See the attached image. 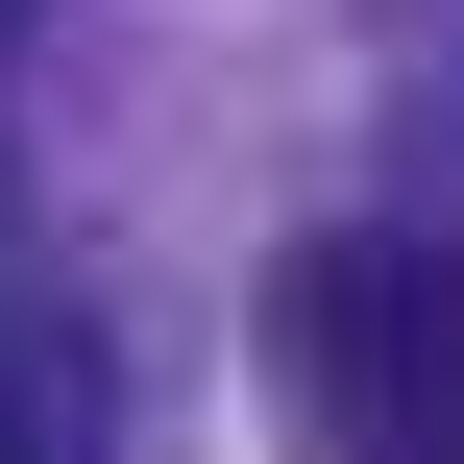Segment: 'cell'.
<instances>
[{
	"label": "cell",
	"instance_id": "7a4b0ae2",
	"mask_svg": "<svg viewBox=\"0 0 464 464\" xmlns=\"http://www.w3.org/2000/svg\"><path fill=\"white\" fill-rule=\"evenodd\" d=\"M0 464H98V318L24 269V220H0Z\"/></svg>",
	"mask_w": 464,
	"mask_h": 464
},
{
	"label": "cell",
	"instance_id": "6da1fadb",
	"mask_svg": "<svg viewBox=\"0 0 464 464\" xmlns=\"http://www.w3.org/2000/svg\"><path fill=\"white\" fill-rule=\"evenodd\" d=\"M294 367H318V416L367 464H464V245L343 220V245L294 269Z\"/></svg>",
	"mask_w": 464,
	"mask_h": 464
},
{
	"label": "cell",
	"instance_id": "3957f363",
	"mask_svg": "<svg viewBox=\"0 0 464 464\" xmlns=\"http://www.w3.org/2000/svg\"><path fill=\"white\" fill-rule=\"evenodd\" d=\"M0 24H24V0H0Z\"/></svg>",
	"mask_w": 464,
	"mask_h": 464
}]
</instances>
